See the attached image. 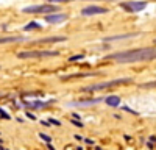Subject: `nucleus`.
Masks as SVG:
<instances>
[{"label": "nucleus", "mask_w": 156, "mask_h": 150, "mask_svg": "<svg viewBox=\"0 0 156 150\" xmlns=\"http://www.w3.org/2000/svg\"><path fill=\"white\" fill-rule=\"evenodd\" d=\"M25 41V38H17V36H11V38H0V44H8V42H19Z\"/></svg>", "instance_id": "obj_10"}, {"label": "nucleus", "mask_w": 156, "mask_h": 150, "mask_svg": "<svg viewBox=\"0 0 156 150\" xmlns=\"http://www.w3.org/2000/svg\"><path fill=\"white\" fill-rule=\"evenodd\" d=\"M106 61L112 59L119 64H133V62H144L156 59V47H142V48H133L126 52H119L105 56Z\"/></svg>", "instance_id": "obj_1"}, {"label": "nucleus", "mask_w": 156, "mask_h": 150, "mask_svg": "<svg viewBox=\"0 0 156 150\" xmlns=\"http://www.w3.org/2000/svg\"><path fill=\"white\" fill-rule=\"evenodd\" d=\"M66 19H67V14H62V12H50V14L45 16V22L48 23H59Z\"/></svg>", "instance_id": "obj_7"}, {"label": "nucleus", "mask_w": 156, "mask_h": 150, "mask_svg": "<svg viewBox=\"0 0 156 150\" xmlns=\"http://www.w3.org/2000/svg\"><path fill=\"white\" fill-rule=\"evenodd\" d=\"M72 125H75V127H83V123L80 120H72Z\"/></svg>", "instance_id": "obj_18"}, {"label": "nucleus", "mask_w": 156, "mask_h": 150, "mask_svg": "<svg viewBox=\"0 0 156 150\" xmlns=\"http://www.w3.org/2000/svg\"><path fill=\"white\" fill-rule=\"evenodd\" d=\"M105 103H106L108 106L115 108V106H119V105H120V97H119V95H109V97L105 98Z\"/></svg>", "instance_id": "obj_9"}, {"label": "nucleus", "mask_w": 156, "mask_h": 150, "mask_svg": "<svg viewBox=\"0 0 156 150\" xmlns=\"http://www.w3.org/2000/svg\"><path fill=\"white\" fill-rule=\"evenodd\" d=\"M140 88H156V80H154V81H150V83L140 84Z\"/></svg>", "instance_id": "obj_16"}, {"label": "nucleus", "mask_w": 156, "mask_h": 150, "mask_svg": "<svg viewBox=\"0 0 156 150\" xmlns=\"http://www.w3.org/2000/svg\"><path fill=\"white\" fill-rule=\"evenodd\" d=\"M154 42H156V41H154Z\"/></svg>", "instance_id": "obj_22"}, {"label": "nucleus", "mask_w": 156, "mask_h": 150, "mask_svg": "<svg viewBox=\"0 0 156 150\" xmlns=\"http://www.w3.org/2000/svg\"><path fill=\"white\" fill-rule=\"evenodd\" d=\"M66 41V36H50V38H44V39H36L34 44H47V42H62Z\"/></svg>", "instance_id": "obj_8"}, {"label": "nucleus", "mask_w": 156, "mask_h": 150, "mask_svg": "<svg viewBox=\"0 0 156 150\" xmlns=\"http://www.w3.org/2000/svg\"><path fill=\"white\" fill-rule=\"evenodd\" d=\"M37 28H41V25H39L37 22H30L28 25H25L23 30L25 31H30V30H37Z\"/></svg>", "instance_id": "obj_12"}, {"label": "nucleus", "mask_w": 156, "mask_h": 150, "mask_svg": "<svg viewBox=\"0 0 156 150\" xmlns=\"http://www.w3.org/2000/svg\"><path fill=\"white\" fill-rule=\"evenodd\" d=\"M131 36H136V34H119V36H109V38H105L103 41H119V39H126V38H131Z\"/></svg>", "instance_id": "obj_11"}, {"label": "nucleus", "mask_w": 156, "mask_h": 150, "mask_svg": "<svg viewBox=\"0 0 156 150\" xmlns=\"http://www.w3.org/2000/svg\"><path fill=\"white\" fill-rule=\"evenodd\" d=\"M105 12H108L106 8L98 6V5H90V6L83 8L81 14H83V16H97V14H105Z\"/></svg>", "instance_id": "obj_6"}, {"label": "nucleus", "mask_w": 156, "mask_h": 150, "mask_svg": "<svg viewBox=\"0 0 156 150\" xmlns=\"http://www.w3.org/2000/svg\"><path fill=\"white\" fill-rule=\"evenodd\" d=\"M59 11V6L55 3H44V5H31L22 8V12L27 14H47V12H56Z\"/></svg>", "instance_id": "obj_3"}, {"label": "nucleus", "mask_w": 156, "mask_h": 150, "mask_svg": "<svg viewBox=\"0 0 156 150\" xmlns=\"http://www.w3.org/2000/svg\"><path fill=\"white\" fill-rule=\"evenodd\" d=\"M39 138H41L42 141H45V142H48L50 144V141H51V138L48 136V134H45V133H39Z\"/></svg>", "instance_id": "obj_14"}, {"label": "nucleus", "mask_w": 156, "mask_h": 150, "mask_svg": "<svg viewBox=\"0 0 156 150\" xmlns=\"http://www.w3.org/2000/svg\"><path fill=\"white\" fill-rule=\"evenodd\" d=\"M48 122H50V123H53V125H61V123H59V120H56V119H53V117H51Z\"/></svg>", "instance_id": "obj_19"}, {"label": "nucleus", "mask_w": 156, "mask_h": 150, "mask_svg": "<svg viewBox=\"0 0 156 150\" xmlns=\"http://www.w3.org/2000/svg\"><path fill=\"white\" fill-rule=\"evenodd\" d=\"M59 53L56 50H34V52H20L19 58H48V56H58Z\"/></svg>", "instance_id": "obj_4"}, {"label": "nucleus", "mask_w": 156, "mask_h": 150, "mask_svg": "<svg viewBox=\"0 0 156 150\" xmlns=\"http://www.w3.org/2000/svg\"><path fill=\"white\" fill-rule=\"evenodd\" d=\"M50 3H59V2H70V0H48Z\"/></svg>", "instance_id": "obj_20"}, {"label": "nucleus", "mask_w": 156, "mask_h": 150, "mask_svg": "<svg viewBox=\"0 0 156 150\" xmlns=\"http://www.w3.org/2000/svg\"><path fill=\"white\" fill-rule=\"evenodd\" d=\"M83 58H84V55H73V56L69 58V61L73 62V61H78V59H83Z\"/></svg>", "instance_id": "obj_15"}, {"label": "nucleus", "mask_w": 156, "mask_h": 150, "mask_svg": "<svg viewBox=\"0 0 156 150\" xmlns=\"http://www.w3.org/2000/svg\"><path fill=\"white\" fill-rule=\"evenodd\" d=\"M100 102V98H94V100H86V102H73L72 105H92V103H97Z\"/></svg>", "instance_id": "obj_13"}, {"label": "nucleus", "mask_w": 156, "mask_h": 150, "mask_svg": "<svg viewBox=\"0 0 156 150\" xmlns=\"http://www.w3.org/2000/svg\"><path fill=\"white\" fill-rule=\"evenodd\" d=\"M73 138H75V139H76V141H81V139H83V138H81V136H80V134H75V136H73Z\"/></svg>", "instance_id": "obj_21"}, {"label": "nucleus", "mask_w": 156, "mask_h": 150, "mask_svg": "<svg viewBox=\"0 0 156 150\" xmlns=\"http://www.w3.org/2000/svg\"><path fill=\"white\" fill-rule=\"evenodd\" d=\"M122 8L128 12H140L147 8V2H140V0H131V2H123Z\"/></svg>", "instance_id": "obj_5"}, {"label": "nucleus", "mask_w": 156, "mask_h": 150, "mask_svg": "<svg viewBox=\"0 0 156 150\" xmlns=\"http://www.w3.org/2000/svg\"><path fill=\"white\" fill-rule=\"evenodd\" d=\"M0 116H2V117H5V119H9V114H6V112H5L2 108H0Z\"/></svg>", "instance_id": "obj_17"}, {"label": "nucleus", "mask_w": 156, "mask_h": 150, "mask_svg": "<svg viewBox=\"0 0 156 150\" xmlns=\"http://www.w3.org/2000/svg\"><path fill=\"white\" fill-rule=\"evenodd\" d=\"M133 78H117V80H111V81H105V83H98V84H90V86H86L83 88L81 91L84 92H94V91H103V89H108V88H112V86H119V84H128L131 83Z\"/></svg>", "instance_id": "obj_2"}]
</instances>
